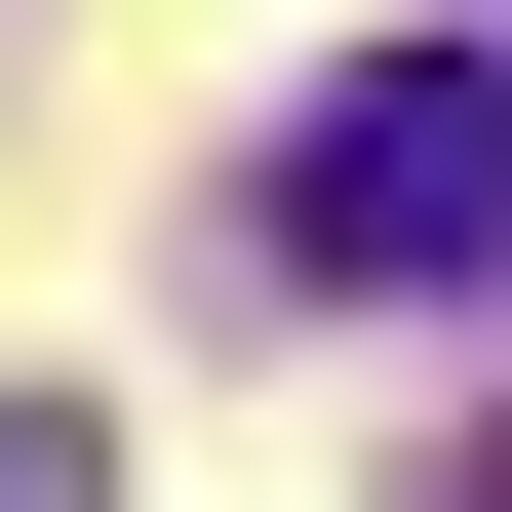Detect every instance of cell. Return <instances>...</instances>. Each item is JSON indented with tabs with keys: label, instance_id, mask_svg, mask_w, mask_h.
<instances>
[{
	"label": "cell",
	"instance_id": "cell-1",
	"mask_svg": "<svg viewBox=\"0 0 512 512\" xmlns=\"http://www.w3.org/2000/svg\"><path fill=\"white\" fill-rule=\"evenodd\" d=\"M237 237H276V276H355V316H394V276H512V40H394V79H316V119L237 158Z\"/></svg>",
	"mask_w": 512,
	"mask_h": 512
},
{
	"label": "cell",
	"instance_id": "cell-2",
	"mask_svg": "<svg viewBox=\"0 0 512 512\" xmlns=\"http://www.w3.org/2000/svg\"><path fill=\"white\" fill-rule=\"evenodd\" d=\"M0 512H79V434H40V394H0Z\"/></svg>",
	"mask_w": 512,
	"mask_h": 512
}]
</instances>
